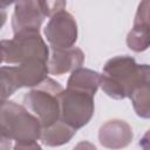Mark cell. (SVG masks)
I'll return each instance as SVG.
<instances>
[{
  "label": "cell",
  "instance_id": "1",
  "mask_svg": "<svg viewBox=\"0 0 150 150\" xmlns=\"http://www.w3.org/2000/svg\"><path fill=\"white\" fill-rule=\"evenodd\" d=\"M42 125L25 105L13 101H1L0 110V148L8 149L11 141H15L14 149H40L38 141L41 136Z\"/></svg>",
  "mask_w": 150,
  "mask_h": 150
},
{
  "label": "cell",
  "instance_id": "2",
  "mask_svg": "<svg viewBox=\"0 0 150 150\" xmlns=\"http://www.w3.org/2000/svg\"><path fill=\"white\" fill-rule=\"evenodd\" d=\"M145 79H150V64H138L129 55H118L105 62L101 74V88L109 97L123 100Z\"/></svg>",
  "mask_w": 150,
  "mask_h": 150
},
{
  "label": "cell",
  "instance_id": "3",
  "mask_svg": "<svg viewBox=\"0 0 150 150\" xmlns=\"http://www.w3.org/2000/svg\"><path fill=\"white\" fill-rule=\"evenodd\" d=\"M63 91L62 86L55 80L47 77L39 86L25 94L23 105L39 117L42 128L49 127L61 116L60 96Z\"/></svg>",
  "mask_w": 150,
  "mask_h": 150
},
{
  "label": "cell",
  "instance_id": "4",
  "mask_svg": "<svg viewBox=\"0 0 150 150\" xmlns=\"http://www.w3.org/2000/svg\"><path fill=\"white\" fill-rule=\"evenodd\" d=\"M30 60H49V48L40 30H22L11 40H1L2 63L20 64Z\"/></svg>",
  "mask_w": 150,
  "mask_h": 150
},
{
  "label": "cell",
  "instance_id": "5",
  "mask_svg": "<svg viewBox=\"0 0 150 150\" xmlns=\"http://www.w3.org/2000/svg\"><path fill=\"white\" fill-rule=\"evenodd\" d=\"M48 61L30 60L18 66H2L0 68L1 77V101L7 100L18 89L23 87H36L48 76Z\"/></svg>",
  "mask_w": 150,
  "mask_h": 150
},
{
  "label": "cell",
  "instance_id": "6",
  "mask_svg": "<svg viewBox=\"0 0 150 150\" xmlns=\"http://www.w3.org/2000/svg\"><path fill=\"white\" fill-rule=\"evenodd\" d=\"M60 120L76 130L87 125L94 116V95L88 93L66 88L60 96Z\"/></svg>",
  "mask_w": 150,
  "mask_h": 150
},
{
  "label": "cell",
  "instance_id": "7",
  "mask_svg": "<svg viewBox=\"0 0 150 150\" xmlns=\"http://www.w3.org/2000/svg\"><path fill=\"white\" fill-rule=\"evenodd\" d=\"M45 35L52 48H70L77 40V23L70 13L62 11L50 18Z\"/></svg>",
  "mask_w": 150,
  "mask_h": 150
},
{
  "label": "cell",
  "instance_id": "8",
  "mask_svg": "<svg viewBox=\"0 0 150 150\" xmlns=\"http://www.w3.org/2000/svg\"><path fill=\"white\" fill-rule=\"evenodd\" d=\"M46 15L42 12L39 0H18L12 15L13 33L22 30H40Z\"/></svg>",
  "mask_w": 150,
  "mask_h": 150
},
{
  "label": "cell",
  "instance_id": "9",
  "mask_svg": "<svg viewBox=\"0 0 150 150\" xmlns=\"http://www.w3.org/2000/svg\"><path fill=\"white\" fill-rule=\"evenodd\" d=\"M134 134L131 127L122 120H110L105 122L98 131L101 145L108 149H121L132 141Z\"/></svg>",
  "mask_w": 150,
  "mask_h": 150
},
{
  "label": "cell",
  "instance_id": "10",
  "mask_svg": "<svg viewBox=\"0 0 150 150\" xmlns=\"http://www.w3.org/2000/svg\"><path fill=\"white\" fill-rule=\"evenodd\" d=\"M84 62V53L77 47L70 48H52L48 60L49 73L53 75H63L82 67Z\"/></svg>",
  "mask_w": 150,
  "mask_h": 150
},
{
  "label": "cell",
  "instance_id": "11",
  "mask_svg": "<svg viewBox=\"0 0 150 150\" xmlns=\"http://www.w3.org/2000/svg\"><path fill=\"white\" fill-rule=\"evenodd\" d=\"M100 87L101 74L83 67H79L75 70H73L67 82V88L84 91L94 96Z\"/></svg>",
  "mask_w": 150,
  "mask_h": 150
},
{
  "label": "cell",
  "instance_id": "12",
  "mask_svg": "<svg viewBox=\"0 0 150 150\" xmlns=\"http://www.w3.org/2000/svg\"><path fill=\"white\" fill-rule=\"evenodd\" d=\"M76 134V129L67 124L62 120L56 121L49 127L41 130L40 141L47 146H60L68 143Z\"/></svg>",
  "mask_w": 150,
  "mask_h": 150
},
{
  "label": "cell",
  "instance_id": "13",
  "mask_svg": "<svg viewBox=\"0 0 150 150\" xmlns=\"http://www.w3.org/2000/svg\"><path fill=\"white\" fill-rule=\"evenodd\" d=\"M129 98L136 115L141 118L150 120V79L141 81L131 90Z\"/></svg>",
  "mask_w": 150,
  "mask_h": 150
},
{
  "label": "cell",
  "instance_id": "14",
  "mask_svg": "<svg viewBox=\"0 0 150 150\" xmlns=\"http://www.w3.org/2000/svg\"><path fill=\"white\" fill-rule=\"evenodd\" d=\"M127 46L136 53L146 50L150 47V27L134 25L127 35Z\"/></svg>",
  "mask_w": 150,
  "mask_h": 150
},
{
  "label": "cell",
  "instance_id": "15",
  "mask_svg": "<svg viewBox=\"0 0 150 150\" xmlns=\"http://www.w3.org/2000/svg\"><path fill=\"white\" fill-rule=\"evenodd\" d=\"M66 0H39L40 7L46 16L52 18L53 15L64 11Z\"/></svg>",
  "mask_w": 150,
  "mask_h": 150
},
{
  "label": "cell",
  "instance_id": "16",
  "mask_svg": "<svg viewBox=\"0 0 150 150\" xmlns=\"http://www.w3.org/2000/svg\"><path fill=\"white\" fill-rule=\"evenodd\" d=\"M134 25H143L150 27V0H141L136 11Z\"/></svg>",
  "mask_w": 150,
  "mask_h": 150
},
{
  "label": "cell",
  "instance_id": "17",
  "mask_svg": "<svg viewBox=\"0 0 150 150\" xmlns=\"http://www.w3.org/2000/svg\"><path fill=\"white\" fill-rule=\"evenodd\" d=\"M18 0H0V7H1V9H5L7 6H9V5H12L13 2H16Z\"/></svg>",
  "mask_w": 150,
  "mask_h": 150
}]
</instances>
